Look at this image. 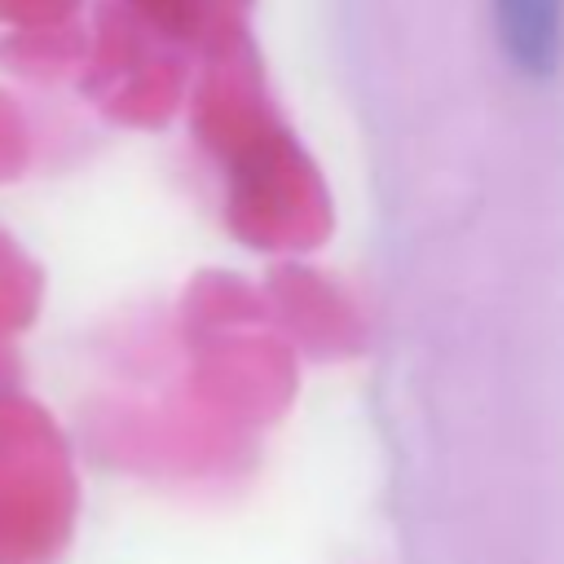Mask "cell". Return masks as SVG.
Segmentation results:
<instances>
[{"instance_id": "1", "label": "cell", "mask_w": 564, "mask_h": 564, "mask_svg": "<svg viewBox=\"0 0 564 564\" xmlns=\"http://www.w3.org/2000/svg\"><path fill=\"white\" fill-rule=\"evenodd\" d=\"M494 13L511 66L529 79H546L560 62L564 0H494Z\"/></svg>"}]
</instances>
